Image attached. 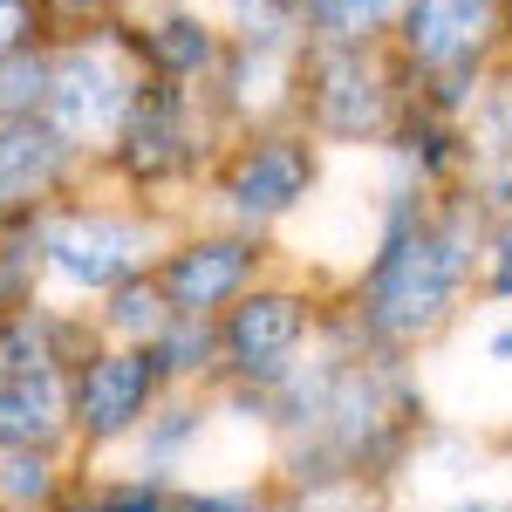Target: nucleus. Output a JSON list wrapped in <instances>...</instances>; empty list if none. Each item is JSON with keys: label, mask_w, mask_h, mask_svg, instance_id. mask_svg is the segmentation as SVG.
Listing matches in <instances>:
<instances>
[{"label": "nucleus", "mask_w": 512, "mask_h": 512, "mask_svg": "<svg viewBox=\"0 0 512 512\" xmlns=\"http://www.w3.org/2000/svg\"><path fill=\"white\" fill-rule=\"evenodd\" d=\"M478 260V219L472 205H451V212H424L417 226L376 239V260L355 280V321L376 349H417L431 342L437 328L458 308V287L472 280Z\"/></svg>", "instance_id": "f257e3e1"}, {"label": "nucleus", "mask_w": 512, "mask_h": 512, "mask_svg": "<svg viewBox=\"0 0 512 512\" xmlns=\"http://www.w3.org/2000/svg\"><path fill=\"white\" fill-rule=\"evenodd\" d=\"M171 212L158 198H89V185L35 212V246H41V280L62 301H96L117 280L151 274L158 253L171 246Z\"/></svg>", "instance_id": "f03ea898"}, {"label": "nucleus", "mask_w": 512, "mask_h": 512, "mask_svg": "<svg viewBox=\"0 0 512 512\" xmlns=\"http://www.w3.org/2000/svg\"><path fill=\"white\" fill-rule=\"evenodd\" d=\"M226 123L212 117L205 89H185V82L164 76H137L130 103H123V123L110 130V144L96 151V171L130 198H158L192 185L198 171L212 164V137Z\"/></svg>", "instance_id": "7ed1b4c3"}, {"label": "nucleus", "mask_w": 512, "mask_h": 512, "mask_svg": "<svg viewBox=\"0 0 512 512\" xmlns=\"http://www.w3.org/2000/svg\"><path fill=\"white\" fill-rule=\"evenodd\" d=\"M137 41H130V14H103L76 35L48 41V96L41 117L55 123L82 158H96L123 123V103L137 89Z\"/></svg>", "instance_id": "20e7f679"}, {"label": "nucleus", "mask_w": 512, "mask_h": 512, "mask_svg": "<svg viewBox=\"0 0 512 512\" xmlns=\"http://www.w3.org/2000/svg\"><path fill=\"white\" fill-rule=\"evenodd\" d=\"M321 178V151L308 130H239V144L219 158V178H212V192H219V212H226V226H246V233H267L280 226L294 205H308Z\"/></svg>", "instance_id": "39448f33"}, {"label": "nucleus", "mask_w": 512, "mask_h": 512, "mask_svg": "<svg viewBox=\"0 0 512 512\" xmlns=\"http://www.w3.org/2000/svg\"><path fill=\"white\" fill-rule=\"evenodd\" d=\"M294 117L315 144H383L396 123V89L369 62V48H301Z\"/></svg>", "instance_id": "423d86ee"}, {"label": "nucleus", "mask_w": 512, "mask_h": 512, "mask_svg": "<svg viewBox=\"0 0 512 512\" xmlns=\"http://www.w3.org/2000/svg\"><path fill=\"white\" fill-rule=\"evenodd\" d=\"M164 376L151 349L130 342H103L69 369V444L76 451H123L137 424L158 410Z\"/></svg>", "instance_id": "0eeeda50"}, {"label": "nucleus", "mask_w": 512, "mask_h": 512, "mask_svg": "<svg viewBox=\"0 0 512 512\" xmlns=\"http://www.w3.org/2000/svg\"><path fill=\"white\" fill-rule=\"evenodd\" d=\"M212 328H219V383L274 390L315 335V301H301L294 287H260L253 280L233 308L212 315Z\"/></svg>", "instance_id": "6e6552de"}, {"label": "nucleus", "mask_w": 512, "mask_h": 512, "mask_svg": "<svg viewBox=\"0 0 512 512\" xmlns=\"http://www.w3.org/2000/svg\"><path fill=\"white\" fill-rule=\"evenodd\" d=\"M267 267V233H246V226H212V233H171V246L158 253V280L164 308L171 315H219L233 308L239 294L260 280Z\"/></svg>", "instance_id": "1a4fd4ad"}, {"label": "nucleus", "mask_w": 512, "mask_h": 512, "mask_svg": "<svg viewBox=\"0 0 512 512\" xmlns=\"http://www.w3.org/2000/svg\"><path fill=\"white\" fill-rule=\"evenodd\" d=\"M89 178L96 158H82L48 117H0V226L35 219L41 205L82 192Z\"/></svg>", "instance_id": "9d476101"}, {"label": "nucleus", "mask_w": 512, "mask_h": 512, "mask_svg": "<svg viewBox=\"0 0 512 512\" xmlns=\"http://www.w3.org/2000/svg\"><path fill=\"white\" fill-rule=\"evenodd\" d=\"M130 41H137V69L164 82H185V89H205L226 62V28L212 14H198L192 0H164V7H144L130 14Z\"/></svg>", "instance_id": "9b49d317"}, {"label": "nucleus", "mask_w": 512, "mask_h": 512, "mask_svg": "<svg viewBox=\"0 0 512 512\" xmlns=\"http://www.w3.org/2000/svg\"><path fill=\"white\" fill-rule=\"evenodd\" d=\"M499 21H506V7L499 0H410L403 7V62L410 69H458V62H485V48L499 41Z\"/></svg>", "instance_id": "f8f14e48"}, {"label": "nucleus", "mask_w": 512, "mask_h": 512, "mask_svg": "<svg viewBox=\"0 0 512 512\" xmlns=\"http://www.w3.org/2000/svg\"><path fill=\"white\" fill-rule=\"evenodd\" d=\"M205 431H212V403H205V396H185V390H164L158 410L130 437V465H123V472L158 478V485H185L178 472L192 465V451L205 444Z\"/></svg>", "instance_id": "ddd939ff"}, {"label": "nucleus", "mask_w": 512, "mask_h": 512, "mask_svg": "<svg viewBox=\"0 0 512 512\" xmlns=\"http://www.w3.org/2000/svg\"><path fill=\"white\" fill-rule=\"evenodd\" d=\"M7 444L76 451L69 444V376H55V369H41V376H0V451Z\"/></svg>", "instance_id": "4468645a"}, {"label": "nucleus", "mask_w": 512, "mask_h": 512, "mask_svg": "<svg viewBox=\"0 0 512 512\" xmlns=\"http://www.w3.org/2000/svg\"><path fill=\"white\" fill-rule=\"evenodd\" d=\"M69 492V451L7 444L0 451V512H55Z\"/></svg>", "instance_id": "2eb2a0df"}, {"label": "nucleus", "mask_w": 512, "mask_h": 512, "mask_svg": "<svg viewBox=\"0 0 512 512\" xmlns=\"http://www.w3.org/2000/svg\"><path fill=\"white\" fill-rule=\"evenodd\" d=\"M151 362H158L164 390H192V383H219V328L205 315H171L144 342Z\"/></svg>", "instance_id": "dca6fc26"}, {"label": "nucleus", "mask_w": 512, "mask_h": 512, "mask_svg": "<svg viewBox=\"0 0 512 512\" xmlns=\"http://www.w3.org/2000/svg\"><path fill=\"white\" fill-rule=\"evenodd\" d=\"M390 14L396 0H294L301 48H369Z\"/></svg>", "instance_id": "f3484780"}, {"label": "nucleus", "mask_w": 512, "mask_h": 512, "mask_svg": "<svg viewBox=\"0 0 512 512\" xmlns=\"http://www.w3.org/2000/svg\"><path fill=\"white\" fill-rule=\"evenodd\" d=\"M96 301H103V308H96L103 342H130V349H144L164 321H171V308H164V294H158V280H151V274L117 280V287H110V294H96Z\"/></svg>", "instance_id": "a211bd4d"}, {"label": "nucleus", "mask_w": 512, "mask_h": 512, "mask_svg": "<svg viewBox=\"0 0 512 512\" xmlns=\"http://www.w3.org/2000/svg\"><path fill=\"white\" fill-rule=\"evenodd\" d=\"M41 96H48V41L0 55V117H41Z\"/></svg>", "instance_id": "6ab92c4d"}, {"label": "nucleus", "mask_w": 512, "mask_h": 512, "mask_svg": "<svg viewBox=\"0 0 512 512\" xmlns=\"http://www.w3.org/2000/svg\"><path fill=\"white\" fill-rule=\"evenodd\" d=\"M287 512H383V492L362 478H321V485H294Z\"/></svg>", "instance_id": "aec40b11"}, {"label": "nucleus", "mask_w": 512, "mask_h": 512, "mask_svg": "<svg viewBox=\"0 0 512 512\" xmlns=\"http://www.w3.org/2000/svg\"><path fill=\"white\" fill-rule=\"evenodd\" d=\"M89 492H96V506H103V512H164V506H171V485H158V478H137V472L96 478Z\"/></svg>", "instance_id": "412c9836"}, {"label": "nucleus", "mask_w": 512, "mask_h": 512, "mask_svg": "<svg viewBox=\"0 0 512 512\" xmlns=\"http://www.w3.org/2000/svg\"><path fill=\"white\" fill-rule=\"evenodd\" d=\"M253 506H260L253 485H171L164 512H253Z\"/></svg>", "instance_id": "4be33fe9"}, {"label": "nucleus", "mask_w": 512, "mask_h": 512, "mask_svg": "<svg viewBox=\"0 0 512 512\" xmlns=\"http://www.w3.org/2000/svg\"><path fill=\"white\" fill-rule=\"evenodd\" d=\"M35 41H55L48 21H41V7L35 0H0V55H21Z\"/></svg>", "instance_id": "5701e85b"}, {"label": "nucleus", "mask_w": 512, "mask_h": 512, "mask_svg": "<svg viewBox=\"0 0 512 512\" xmlns=\"http://www.w3.org/2000/svg\"><path fill=\"white\" fill-rule=\"evenodd\" d=\"M41 21H48V35H76L89 21H103V14H117L110 0H35Z\"/></svg>", "instance_id": "b1692460"}, {"label": "nucleus", "mask_w": 512, "mask_h": 512, "mask_svg": "<svg viewBox=\"0 0 512 512\" xmlns=\"http://www.w3.org/2000/svg\"><path fill=\"white\" fill-rule=\"evenodd\" d=\"M485 294L512 301V212H506V226L485 239Z\"/></svg>", "instance_id": "393cba45"}, {"label": "nucleus", "mask_w": 512, "mask_h": 512, "mask_svg": "<svg viewBox=\"0 0 512 512\" xmlns=\"http://www.w3.org/2000/svg\"><path fill=\"white\" fill-rule=\"evenodd\" d=\"M55 512H103V506H96L89 485H76V492H62V506H55Z\"/></svg>", "instance_id": "a878e982"}, {"label": "nucleus", "mask_w": 512, "mask_h": 512, "mask_svg": "<svg viewBox=\"0 0 512 512\" xmlns=\"http://www.w3.org/2000/svg\"><path fill=\"white\" fill-rule=\"evenodd\" d=\"M485 355H492V362H512V328H499V335L485 342Z\"/></svg>", "instance_id": "bb28decb"}, {"label": "nucleus", "mask_w": 512, "mask_h": 512, "mask_svg": "<svg viewBox=\"0 0 512 512\" xmlns=\"http://www.w3.org/2000/svg\"><path fill=\"white\" fill-rule=\"evenodd\" d=\"M444 512H499L492 499H458V506H444Z\"/></svg>", "instance_id": "cd10ccee"}, {"label": "nucleus", "mask_w": 512, "mask_h": 512, "mask_svg": "<svg viewBox=\"0 0 512 512\" xmlns=\"http://www.w3.org/2000/svg\"><path fill=\"white\" fill-rule=\"evenodd\" d=\"M110 7H117V14H137V7H144V0H110Z\"/></svg>", "instance_id": "c85d7f7f"}, {"label": "nucleus", "mask_w": 512, "mask_h": 512, "mask_svg": "<svg viewBox=\"0 0 512 512\" xmlns=\"http://www.w3.org/2000/svg\"><path fill=\"white\" fill-rule=\"evenodd\" d=\"M499 7H512V0H499Z\"/></svg>", "instance_id": "c756f323"}, {"label": "nucleus", "mask_w": 512, "mask_h": 512, "mask_svg": "<svg viewBox=\"0 0 512 512\" xmlns=\"http://www.w3.org/2000/svg\"><path fill=\"white\" fill-rule=\"evenodd\" d=\"M499 512H512V506H499Z\"/></svg>", "instance_id": "7c9ffc66"}, {"label": "nucleus", "mask_w": 512, "mask_h": 512, "mask_svg": "<svg viewBox=\"0 0 512 512\" xmlns=\"http://www.w3.org/2000/svg\"><path fill=\"white\" fill-rule=\"evenodd\" d=\"M287 7H294V0H287Z\"/></svg>", "instance_id": "2f4dec72"}]
</instances>
